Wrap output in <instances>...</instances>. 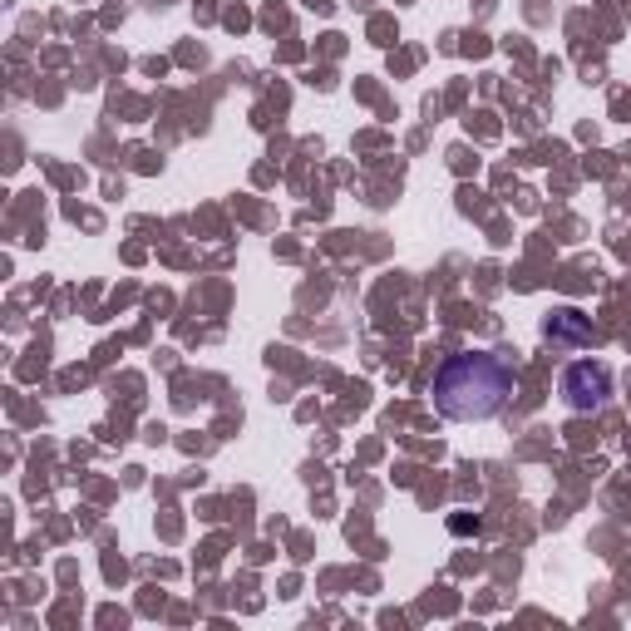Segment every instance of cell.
I'll use <instances>...</instances> for the list:
<instances>
[{"label":"cell","mask_w":631,"mask_h":631,"mask_svg":"<svg viewBox=\"0 0 631 631\" xmlns=\"http://www.w3.org/2000/svg\"><path fill=\"white\" fill-rule=\"evenodd\" d=\"M607 395H612V375H607V365L577 361V365H567L563 371V399H567V409H577V415L602 409Z\"/></svg>","instance_id":"7a4b0ae2"},{"label":"cell","mask_w":631,"mask_h":631,"mask_svg":"<svg viewBox=\"0 0 631 631\" xmlns=\"http://www.w3.org/2000/svg\"><path fill=\"white\" fill-rule=\"evenodd\" d=\"M513 365L489 351H459L435 371V409L459 425L493 419L513 399Z\"/></svg>","instance_id":"6da1fadb"},{"label":"cell","mask_w":631,"mask_h":631,"mask_svg":"<svg viewBox=\"0 0 631 631\" xmlns=\"http://www.w3.org/2000/svg\"><path fill=\"white\" fill-rule=\"evenodd\" d=\"M543 335H548L553 345H587V341H592V325H587V316H582V311L563 307V311H553V316H548Z\"/></svg>","instance_id":"3957f363"}]
</instances>
